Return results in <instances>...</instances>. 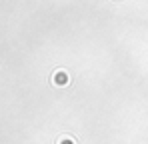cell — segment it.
Here are the masks:
<instances>
[{"label": "cell", "mask_w": 148, "mask_h": 144, "mask_svg": "<svg viewBox=\"0 0 148 144\" xmlns=\"http://www.w3.org/2000/svg\"><path fill=\"white\" fill-rule=\"evenodd\" d=\"M68 72H64V70H56L54 72V76H52V82L54 84H58V86H64V84H68Z\"/></svg>", "instance_id": "1"}, {"label": "cell", "mask_w": 148, "mask_h": 144, "mask_svg": "<svg viewBox=\"0 0 148 144\" xmlns=\"http://www.w3.org/2000/svg\"><path fill=\"white\" fill-rule=\"evenodd\" d=\"M58 144H74V142H72V138H68V136H66V138H60Z\"/></svg>", "instance_id": "2"}]
</instances>
